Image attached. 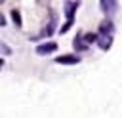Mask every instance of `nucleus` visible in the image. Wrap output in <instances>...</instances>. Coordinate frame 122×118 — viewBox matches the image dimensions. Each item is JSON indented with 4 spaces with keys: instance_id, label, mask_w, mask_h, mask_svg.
<instances>
[{
    "instance_id": "obj_2",
    "label": "nucleus",
    "mask_w": 122,
    "mask_h": 118,
    "mask_svg": "<svg viewBox=\"0 0 122 118\" xmlns=\"http://www.w3.org/2000/svg\"><path fill=\"white\" fill-rule=\"evenodd\" d=\"M55 61H57V63H78L80 59H78L76 55H72V57H57Z\"/></svg>"
},
{
    "instance_id": "obj_1",
    "label": "nucleus",
    "mask_w": 122,
    "mask_h": 118,
    "mask_svg": "<svg viewBox=\"0 0 122 118\" xmlns=\"http://www.w3.org/2000/svg\"><path fill=\"white\" fill-rule=\"evenodd\" d=\"M55 49V44H44V46H38L36 51L38 53H46V51H53Z\"/></svg>"
}]
</instances>
